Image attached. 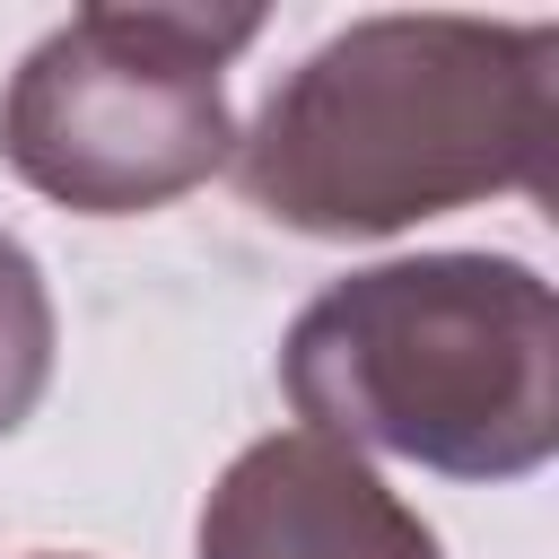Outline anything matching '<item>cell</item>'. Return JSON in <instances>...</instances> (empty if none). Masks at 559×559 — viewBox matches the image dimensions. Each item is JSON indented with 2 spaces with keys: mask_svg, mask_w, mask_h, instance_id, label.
<instances>
[{
  "mask_svg": "<svg viewBox=\"0 0 559 559\" xmlns=\"http://www.w3.org/2000/svg\"><path fill=\"white\" fill-rule=\"evenodd\" d=\"M559 26L393 9L323 35L236 131V192L288 236H402L489 192H550Z\"/></svg>",
  "mask_w": 559,
  "mask_h": 559,
  "instance_id": "obj_1",
  "label": "cell"
},
{
  "mask_svg": "<svg viewBox=\"0 0 559 559\" xmlns=\"http://www.w3.org/2000/svg\"><path fill=\"white\" fill-rule=\"evenodd\" d=\"M288 411L445 480H524L559 454V297L515 253H411L332 280L280 341Z\"/></svg>",
  "mask_w": 559,
  "mask_h": 559,
  "instance_id": "obj_2",
  "label": "cell"
},
{
  "mask_svg": "<svg viewBox=\"0 0 559 559\" xmlns=\"http://www.w3.org/2000/svg\"><path fill=\"white\" fill-rule=\"evenodd\" d=\"M262 9H79L0 87V157L79 218H140L236 148L227 61Z\"/></svg>",
  "mask_w": 559,
  "mask_h": 559,
  "instance_id": "obj_3",
  "label": "cell"
},
{
  "mask_svg": "<svg viewBox=\"0 0 559 559\" xmlns=\"http://www.w3.org/2000/svg\"><path fill=\"white\" fill-rule=\"evenodd\" d=\"M192 559H445L419 507H402L367 454L280 428L253 437L201 498Z\"/></svg>",
  "mask_w": 559,
  "mask_h": 559,
  "instance_id": "obj_4",
  "label": "cell"
},
{
  "mask_svg": "<svg viewBox=\"0 0 559 559\" xmlns=\"http://www.w3.org/2000/svg\"><path fill=\"white\" fill-rule=\"evenodd\" d=\"M52 384V288L35 253L0 227V437L44 402Z\"/></svg>",
  "mask_w": 559,
  "mask_h": 559,
  "instance_id": "obj_5",
  "label": "cell"
},
{
  "mask_svg": "<svg viewBox=\"0 0 559 559\" xmlns=\"http://www.w3.org/2000/svg\"><path fill=\"white\" fill-rule=\"evenodd\" d=\"M35 559H70V550H35Z\"/></svg>",
  "mask_w": 559,
  "mask_h": 559,
  "instance_id": "obj_6",
  "label": "cell"
}]
</instances>
